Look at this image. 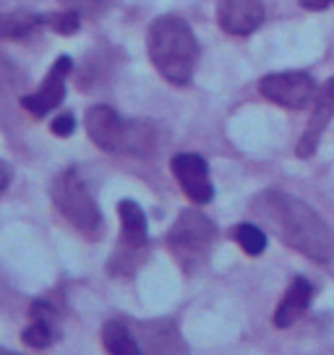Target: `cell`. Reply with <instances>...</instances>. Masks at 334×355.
<instances>
[{
    "label": "cell",
    "mask_w": 334,
    "mask_h": 355,
    "mask_svg": "<svg viewBox=\"0 0 334 355\" xmlns=\"http://www.w3.org/2000/svg\"><path fill=\"white\" fill-rule=\"evenodd\" d=\"M267 217L274 220L277 225L279 238L301 251L303 256H308L313 261L326 264L334 256V238L329 225L322 220V214L308 207L306 201L290 196L285 191H269L267 196Z\"/></svg>",
    "instance_id": "6da1fadb"
},
{
    "label": "cell",
    "mask_w": 334,
    "mask_h": 355,
    "mask_svg": "<svg viewBox=\"0 0 334 355\" xmlns=\"http://www.w3.org/2000/svg\"><path fill=\"white\" fill-rule=\"evenodd\" d=\"M146 50H149L152 66L165 81L175 87L191 84L199 63V40L186 19L159 16L157 21H152L146 34Z\"/></svg>",
    "instance_id": "7a4b0ae2"
},
{
    "label": "cell",
    "mask_w": 334,
    "mask_h": 355,
    "mask_svg": "<svg viewBox=\"0 0 334 355\" xmlns=\"http://www.w3.org/2000/svg\"><path fill=\"white\" fill-rule=\"evenodd\" d=\"M214 222L199 209H183L178 220L173 225V230L167 233V245L175 256L186 275H193L199 266H204L209 248L214 241Z\"/></svg>",
    "instance_id": "3957f363"
},
{
    "label": "cell",
    "mask_w": 334,
    "mask_h": 355,
    "mask_svg": "<svg viewBox=\"0 0 334 355\" xmlns=\"http://www.w3.org/2000/svg\"><path fill=\"white\" fill-rule=\"evenodd\" d=\"M53 201H55L58 211L76 227L78 233L89 235V238L100 235L102 214L97 209V201L73 167L58 173L55 183H53Z\"/></svg>",
    "instance_id": "277c9868"
},
{
    "label": "cell",
    "mask_w": 334,
    "mask_h": 355,
    "mask_svg": "<svg viewBox=\"0 0 334 355\" xmlns=\"http://www.w3.org/2000/svg\"><path fill=\"white\" fill-rule=\"evenodd\" d=\"M258 92L267 97L269 102H274L279 107L288 110H303L316 102L319 87L313 81L311 73L306 71H288V73H269L258 81Z\"/></svg>",
    "instance_id": "5b68a950"
},
{
    "label": "cell",
    "mask_w": 334,
    "mask_h": 355,
    "mask_svg": "<svg viewBox=\"0 0 334 355\" xmlns=\"http://www.w3.org/2000/svg\"><path fill=\"white\" fill-rule=\"evenodd\" d=\"M71 68H73V60L68 55H60L53 63L50 68V73L45 76V81L39 84L37 92L32 94H24L21 97V107L32 118H45L50 110H55L60 107V102L66 100V78L71 73Z\"/></svg>",
    "instance_id": "8992f818"
},
{
    "label": "cell",
    "mask_w": 334,
    "mask_h": 355,
    "mask_svg": "<svg viewBox=\"0 0 334 355\" xmlns=\"http://www.w3.org/2000/svg\"><path fill=\"white\" fill-rule=\"evenodd\" d=\"M173 173L178 178L180 189L188 196L193 204H209L214 199V186L209 180V167L204 162L201 155H193V152H180V155L173 157Z\"/></svg>",
    "instance_id": "52a82bcc"
},
{
    "label": "cell",
    "mask_w": 334,
    "mask_h": 355,
    "mask_svg": "<svg viewBox=\"0 0 334 355\" xmlns=\"http://www.w3.org/2000/svg\"><path fill=\"white\" fill-rule=\"evenodd\" d=\"M87 133L94 144L105 152H125V136H128V121H123L110 105H94L87 112Z\"/></svg>",
    "instance_id": "ba28073f"
},
{
    "label": "cell",
    "mask_w": 334,
    "mask_h": 355,
    "mask_svg": "<svg viewBox=\"0 0 334 355\" xmlns=\"http://www.w3.org/2000/svg\"><path fill=\"white\" fill-rule=\"evenodd\" d=\"M217 21L227 34L248 37L264 24V3L261 0H220Z\"/></svg>",
    "instance_id": "9c48e42d"
},
{
    "label": "cell",
    "mask_w": 334,
    "mask_h": 355,
    "mask_svg": "<svg viewBox=\"0 0 334 355\" xmlns=\"http://www.w3.org/2000/svg\"><path fill=\"white\" fill-rule=\"evenodd\" d=\"M332 118H334V78H329V81L319 89V94H316L308 125H306L301 141H298V149H295L301 159H306V157H311L313 152H316V146L322 141L324 131H326V125H329Z\"/></svg>",
    "instance_id": "30bf717a"
},
{
    "label": "cell",
    "mask_w": 334,
    "mask_h": 355,
    "mask_svg": "<svg viewBox=\"0 0 334 355\" xmlns=\"http://www.w3.org/2000/svg\"><path fill=\"white\" fill-rule=\"evenodd\" d=\"M141 343L152 355H188V345L183 343L175 322H149L141 324Z\"/></svg>",
    "instance_id": "8fae6325"
},
{
    "label": "cell",
    "mask_w": 334,
    "mask_h": 355,
    "mask_svg": "<svg viewBox=\"0 0 334 355\" xmlns=\"http://www.w3.org/2000/svg\"><path fill=\"white\" fill-rule=\"evenodd\" d=\"M311 300H313V285L306 277H295L290 282L288 293L279 300L277 311H274V327H279V329L292 327L308 311Z\"/></svg>",
    "instance_id": "7c38bea8"
},
{
    "label": "cell",
    "mask_w": 334,
    "mask_h": 355,
    "mask_svg": "<svg viewBox=\"0 0 334 355\" xmlns=\"http://www.w3.org/2000/svg\"><path fill=\"white\" fill-rule=\"evenodd\" d=\"M55 309L47 303V300H37L32 309H29V319L32 324L24 329L21 340L32 350H45L58 340V327H55Z\"/></svg>",
    "instance_id": "4fadbf2b"
},
{
    "label": "cell",
    "mask_w": 334,
    "mask_h": 355,
    "mask_svg": "<svg viewBox=\"0 0 334 355\" xmlns=\"http://www.w3.org/2000/svg\"><path fill=\"white\" fill-rule=\"evenodd\" d=\"M118 214H121V241L125 243V248L141 251L146 241H149V235H146V217L141 207L136 201L125 199L118 204Z\"/></svg>",
    "instance_id": "5bb4252c"
},
{
    "label": "cell",
    "mask_w": 334,
    "mask_h": 355,
    "mask_svg": "<svg viewBox=\"0 0 334 355\" xmlns=\"http://www.w3.org/2000/svg\"><path fill=\"white\" fill-rule=\"evenodd\" d=\"M102 345L110 355H146L134 334L128 332V324L121 319H112L102 327Z\"/></svg>",
    "instance_id": "9a60e30c"
},
{
    "label": "cell",
    "mask_w": 334,
    "mask_h": 355,
    "mask_svg": "<svg viewBox=\"0 0 334 355\" xmlns=\"http://www.w3.org/2000/svg\"><path fill=\"white\" fill-rule=\"evenodd\" d=\"M37 26H45V16L39 13H6L0 21V37L3 40H21L32 34Z\"/></svg>",
    "instance_id": "2e32d148"
},
{
    "label": "cell",
    "mask_w": 334,
    "mask_h": 355,
    "mask_svg": "<svg viewBox=\"0 0 334 355\" xmlns=\"http://www.w3.org/2000/svg\"><path fill=\"white\" fill-rule=\"evenodd\" d=\"M233 238H235V243L240 245L248 256H261L264 251H267V235H264V230H261V227L251 225V222L235 225Z\"/></svg>",
    "instance_id": "e0dca14e"
},
{
    "label": "cell",
    "mask_w": 334,
    "mask_h": 355,
    "mask_svg": "<svg viewBox=\"0 0 334 355\" xmlns=\"http://www.w3.org/2000/svg\"><path fill=\"white\" fill-rule=\"evenodd\" d=\"M45 24L55 34H76L78 26H81V13L68 11V8L58 13H45Z\"/></svg>",
    "instance_id": "ac0fdd59"
},
{
    "label": "cell",
    "mask_w": 334,
    "mask_h": 355,
    "mask_svg": "<svg viewBox=\"0 0 334 355\" xmlns=\"http://www.w3.org/2000/svg\"><path fill=\"white\" fill-rule=\"evenodd\" d=\"M58 3L68 11L81 13V16H97V13L107 11L115 0H58Z\"/></svg>",
    "instance_id": "d6986e66"
},
{
    "label": "cell",
    "mask_w": 334,
    "mask_h": 355,
    "mask_svg": "<svg viewBox=\"0 0 334 355\" xmlns=\"http://www.w3.org/2000/svg\"><path fill=\"white\" fill-rule=\"evenodd\" d=\"M50 128H53L55 136H63V139H66V136H71V133L76 131V118H73L71 112H63V115H58L55 121H53Z\"/></svg>",
    "instance_id": "ffe728a7"
},
{
    "label": "cell",
    "mask_w": 334,
    "mask_h": 355,
    "mask_svg": "<svg viewBox=\"0 0 334 355\" xmlns=\"http://www.w3.org/2000/svg\"><path fill=\"white\" fill-rule=\"evenodd\" d=\"M301 6L306 11H324V8L334 6V0H301Z\"/></svg>",
    "instance_id": "44dd1931"
},
{
    "label": "cell",
    "mask_w": 334,
    "mask_h": 355,
    "mask_svg": "<svg viewBox=\"0 0 334 355\" xmlns=\"http://www.w3.org/2000/svg\"><path fill=\"white\" fill-rule=\"evenodd\" d=\"M8 186H11V167L3 165V186H0V189L8 191Z\"/></svg>",
    "instance_id": "7402d4cb"
},
{
    "label": "cell",
    "mask_w": 334,
    "mask_h": 355,
    "mask_svg": "<svg viewBox=\"0 0 334 355\" xmlns=\"http://www.w3.org/2000/svg\"><path fill=\"white\" fill-rule=\"evenodd\" d=\"M3 355H16V353H11V350H3Z\"/></svg>",
    "instance_id": "603a6c76"
}]
</instances>
